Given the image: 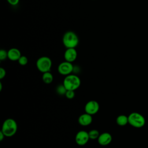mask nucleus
Listing matches in <instances>:
<instances>
[{
  "instance_id": "obj_2",
  "label": "nucleus",
  "mask_w": 148,
  "mask_h": 148,
  "mask_svg": "<svg viewBox=\"0 0 148 148\" xmlns=\"http://www.w3.org/2000/svg\"><path fill=\"white\" fill-rule=\"evenodd\" d=\"M62 84L67 90L75 91L80 87L81 80L79 77L77 75L70 74L65 76Z\"/></svg>"
},
{
  "instance_id": "obj_7",
  "label": "nucleus",
  "mask_w": 148,
  "mask_h": 148,
  "mask_svg": "<svg viewBox=\"0 0 148 148\" xmlns=\"http://www.w3.org/2000/svg\"><path fill=\"white\" fill-rule=\"evenodd\" d=\"M99 109V105L98 102L95 100H91L88 101L84 106L85 112L94 115L98 113Z\"/></svg>"
},
{
  "instance_id": "obj_22",
  "label": "nucleus",
  "mask_w": 148,
  "mask_h": 148,
  "mask_svg": "<svg viewBox=\"0 0 148 148\" xmlns=\"http://www.w3.org/2000/svg\"><path fill=\"white\" fill-rule=\"evenodd\" d=\"M5 135H4V134L2 132V131H0V141H2L3 139H4Z\"/></svg>"
},
{
  "instance_id": "obj_4",
  "label": "nucleus",
  "mask_w": 148,
  "mask_h": 148,
  "mask_svg": "<svg viewBox=\"0 0 148 148\" xmlns=\"http://www.w3.org/2000/svg\"><path fill=\"white\" fill-rule=\"evenodd\" d=\"M128 124L133 127L140 128L143 127L146 123L144 116L138 112H132L128 116Z\"/></svg>"
},
{
  "instance_id": "obj_14",
  "label": "nucleus",
  "mask_w": 148,
  "mask_h": 148,
  "mask_svg": "<svg viewBox=\"0 0 148 148\" xmlns=\"http://www.w3.org/2000/svg\"><path fill=\"white\" fill-rule=\"evenodd\" d=\"M42 80L46 84H50L53 81V76L50 72L43 73Z\"/></svg>"
},
{
  "instance_id": "obj_23",
  "label": "nucleus",
  "mask_w": 148,
  "mask_h": 148,
  "mask_svg": "<svg viewBox=\"0 0 148 148\" xmlns=\"http://www.w3.org/2000/svg\"><path fill=\"white\" fill-rule=\"evenodd\" d=\"M2 84L1 82H0V91H2Z\"/></svg>"
},
{
  "instance_id": "obj_13",
  "label": "nucleus",
  "mask_w": 148,
  "mask_h": 148,
  "mask_svg": "<svg viewBox=\"0 0 148 148\" xmlns=\"http://www.w3.org/2000/svg\"><path fill=\"white\" fill-rule=\"evenodd\" d=\"M116 121L119 125L124 126L128 124V117L126 115L120 114L117 117Z\"/></svg>"
},
{
  "instance_id": "obj_9",
  "label": "nucleus",
  "mask_w": 148,
  "mask_h": 148,
  "mask_svg": "<svg viewBox=\"0 0 148 148\" xmlns=\"http://www.w3.org/2000/svg\"><path fill=\"white\" fill-rule=\"evenodd\" d=\"M97 140L100 145L107 146L111 143L112 140V136L110 133L105 132L99 135Z\"/></svg>"
},
{
  "instance_id": "obj_3",
  "label": "nucleus",
  "mask_w": 148,
  "mask_h": 148,
  "mask_svg": "<svg viewBox=\"0 0 148 148\" xmlns=\"http://www.w3.org/2000/svg\"><path fill=\"white\" fill-rule=\"evenodd\" d=\"M79 42V37L73 31H67L63 35L62 43L66 49L75 48L78 45Z\"/></svg>"
},
{
  "instance_id": "obj_19",
  "label": "nucleus",
  "mask_w": 148,
  "mask_h": 148,
  "mask_svg": "<svg viewBox=\"0 0 148 148\" xmlns=\"http://www.w3.org/2000/svg\"><path fill=\"white\" fill-rule=\"evenodd\" d=\"M8 58V51L5 50L1 49L0 50V60L3 61Z\"/></svg>"
},
{
  "instance_id": "obj_10",
  "label": "nucleus",
  "mask_w": 148,
  "mask_h": 148,
  "mask_svg": "<svg viewBox=\"0 0 148 148\" xmlns=\"http://www.w3.org/2000/svg\"><path fill=\"white\" fill-rule=\"evenodd\" d=\"M64 56L65 61L73 62L77 58V53L75 48H68L65 50Z\"/></svg>"
},
{
  "instance_id": "obj_8",
  "label": "nucleus",
  "mask_w": 148,
  "mask_h": 148,
  "mask_svg": "<svg viewBox=\"0 0 148 148\" xmlns=\"http://www.w3.org/2000/svg\"><path fill=\"white\" fill-rule=\"evenodd\" d=\"M90 139L88 132L81 130L77 132L75 136V142L79 146H84L87 143Z\"/></svg>"
},
{
  "instance_id": "obj_21",
  "label": "nucleus",
  "mask_w": 148,
  "mask_h": 148,
  "mask_svg": "<svg viewBox=\"0 0 148 148\" xmlns=\"http://www.w3.org/2000/svg\"><path fill=\"white\" fill-rule=\"evenodd\" d=\"M6 1L10 5H11L12 6L17 5L19 3V1H20V0H6Z\"/></svg>"
},
{
  "instance_id": "obj_18",
  "label": "nucleus",
  "mask_w": 148,
  "mask_h": 148,
  "mask_svg": "<svg viewBox=\"0 0 148 148\" xmlns=\"http://www.w3.org/2000/svg\"><path fill=\"white\" fill-rule=\"evenodd\" d=\"M65 95L66 97V98H68L69 99H72L75 97V91L67 90Z\"/></svg>"
},
{
  "instance_id": "obj_12",
  "label": "nucleus",
  "mask_w": 148,
  "mask_h": 148,
  "mask_svg": "<svg viewBox=\"0 0 148 148\" xmlns=\"http://www.w3.org/2000/svg\"><path fill=\"white\" fill-rule=\"evenodd\" d=\"M21 56V52L18 49L12 48L8 51V58L11 61H18Z\"/></svg>"
},
{
  "instance_id": "obj_5",
  "label": "nucleus",
  "mask_w": 148,
  "mask_h": 148,
  "mask_svg": "<svg viewBox=\"0 0 148 148\" xmlns=\"http://www.w3.org/2000/svg\"><path fill=\"white\" fill-rule=\"evenodd\" d=\"M36 66L38 71L42 73L50 72L52 66V61L47 56H42L37 60Z\"/></svg>"
},
{
  "instance_id": "obj_11",
  "label": "nucleus",
  "mask_w": 148,
  "mask_h": 148,
  "mask_svg": "<svg viewBox=\"0 0 148 148\" xmlns=\"http://www.w3.org/2000/svg\"><path fill=\"white\" fill-rule=\"evenodd\" d=\"M92 121V115L87 113L81 114L78 118V123L82 126H87L91 124Z\"/></svg>"
},
{
  "instance_id": "obj_15",
  "label": "nucleus",
  "mask_w": 148,
  "mask_h": 148,
  "mask_svg": "<svg viewBox=\"0 0 148 148\" xmlns=\"http://www.w3.org/2000/svg\"><path fill=\"white\" fill-rule=\"evenodd\" d=\"M88 135L90 139H96L99 136V131L97 130H91L88 132Z\"/></svg>"
},
{
  "instance_id": "obj_16",
  "label": "nucleus",
  "mask_w": 148,
  "mask_h": 148,
  "mask_svg": "<svg viewBox=\"0 0 148 148\" xmlns=\"http://www.w3.org/2000/svg\"><path fill=\"white\" fill-rule=\"evenodd\" d=\"M67 90L65 87V86L62 84L58 85L56 88V91L58 95H65V93L66 92Z\"/></svg>"
},
{
  "instance_id": "obj_6",
  "label": "nucleus",
  "mask_w": 148,
  "mask_h": 148,
  "mask_svg": "<svg viewBox=\"0 0 148 148\" xmlns=\"http://www.w3.org/2000/svg\"><path fill=\"white\" fill-rule=\"evenodd\" d=\"M58 72L60 74L64 76H67L72 73L74 71V66L72 62L65 61L61 62L57 68Z\"/></svg>"
},
{
  "instance_id": "obj_20",
  "label": "nucleus",
  "mask_w": 148,
  "mask_h": 148,
  "mask_svg": "<svg viewBox=\"0 0 148 148\" xmlns=\"http://www.w3.org/2000/svg\"><path fill=\"white\" fill-rule=\"evenodd\" d=\"M6 70L4 68L1 67L0 68V79H3L6 76Z\"/></svg>"
},
{
  "instance_id": "obj_17",
  "label": "nucleus",
  "mask_w": 148,
  "mask_h": 148,
  "mask_svg": "<svg viewBox=\"0 0 148 148\" xmlns=\"http://www.w3.org/2000/svg\"><path fill=\"white\" fill-rule=\"evenodd\" d=\"M28 58L25 56H21L18 60L19 64L23 66L27 65L28 63Z\"/></svg>"
},
{
  "instance_id": "obj_1",
  "label": "nucleus",
  "mask_w": 148,
  "mask_h": 148,
  "mask_svg": "<svg viewBox=\"0 0 148 148\" xmlns=\"http://www.w3.org/2000/svg\"><path fill=\"white\" fill-rule=\"evenodd\" d=\"M1 131L5 136H13L17 131V124L16 121L11 118L6 119L2 124Z\"/></svg>"
}]
</instances>
